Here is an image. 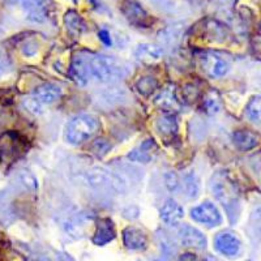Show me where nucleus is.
Segmentation results:
<instances>
[{"label":"nucleus","instance_id":"f257e3e1","mask_svg":"<svg viewBox=\"0 0 261 261\" xmlns=\"http://www.w3.org/2000/svg\"><path fill=\"white\" fill-rule=\"evenodd\" d=\"M89 76L98 83H113L125 74V67L122 62L106 55H93L88 58Z\"/></svg>","mask_w":261,"mask_h":261},{"label":"nucleus","instance_id":"f03ea898","mask_svg":"<svg viewBox=\"0 0 261 261\" xmlns=\"http://www.w3.org/2000/svg\"><path fill=\"white\" fill-rule=\"evenodd\" d=\"M98 129H99V122L97 120V118L83 114V115L74 116L68 123L65 137H67V141L72 145H80L92 139L97 134Z\"/></svg>","mask_w":261,"mask_h":261},{"label":"nucleus","instance_id":"7ed1b4c3","mask_svg":"<svg viewBox=\"0 0 261 261\" xmlns=\"http://www.w3.org/2000/svg\"><path fill=\"white\" fill-rule=\"evenodd\" d=\"M211 188L214 197L225 208L228 209L238 202V192L235 190V186L222 174H218V175H216V178H213Z\"/></svg>","mask_w":261,"mask_h":261},{"label":"nucleus","instance_id":"20e7f679","mask_svg":"<svg viewBox=\"0 0 261 261\" xmlns=\"http://www.w3.org/2000/svg\"><path fill=\"white\" fill-rule=\"evenodd\" d=\"M191 218L196 222L206 225L209 227H216L222 222V216L216 205L211 201H204L191 209Z\"/></svg>","mask_w":261,"mask_h":261},{"label":"nucleus","instance_id":"39448f33","mask_svg":"<svg viewBox=\"0 0 261 261\" xmlns=\"http://www.w3.org/2000/svg\"><path fill=\"white\" fill-rule=\"evenodd\" d=\"M120 11L130 24L136 25L139 28H149V25H150V16L146 13L143 7L134 0H124L122 3V7H120Z\"/></svg>","mask_w":261,"mask_h":261},{"label":"nucleus","instance_id":"423d86ee","mask_svg":"<svg viewBox=\"0 0 261 261\" xmlns=\"http://www.w3.org/2000/svg\"><path fill=\"white\" fill-rule=\"evenodd\" d=\"M202 69L211 77H222L230 69V64L225 58L216 53H206L201 59Z\"/></svg>","mask_w":261,"mask_h":261},{"label":"nucleus","instance_id":"0eeeda50","mask_svg":"<svg viewBox=\"0 0 261 261\" xmlns=\"http://www.w3.org/2000/svg\"><path fill=\"white\" fill-rule=\"evenodd\" d=\"M178 237L180 243L184 247L196 249H204L206 247V238L204 237L200 230L190 225H183L178 231Z\"/></svg>","mask_w":261,"mask_h":261},{"label":"nucleus","instance_id":"6e6552de","mask_svg":"<svg viewBox=\"0 0 261 261\" xmlns=\"http://www.w3.org/2000/svg\"><path fill=\"white\" fill-rule=\"evenodd\" d=\"M30 97L42 107L48 106L62 97V88L55 84H43V85L37 86Z\"/></svg>","mask_w":261,"mask_h":261},{"label":"nucleus","instance_id":"1a4fd4ad","mask_svg":"<svg viewBox=\"0 0 261 261\" xmlns=\"http://www.w3.org/2000/svg\"><path fill=\"white\" fill-rule=\"evenodd\" d=\"M214 246L216 249L223 256L234 257L241 252V241L230 232H221L214 239Z\"/></svg>","mask_w":261,"mask_h":261},{"label":"nucleus","instance_id":"9d476101","mask_svg":"<svg viewBox=\"0 0 261 261\" xmlns=\"http://www.w3.org/2000/svg\"><path fill=\"white\" fill-rule=\"evenodd\" d=\"M157 151H158V145L155 144L154 140L148 139L140 144L137 148H135L134 150L130 151L129 154H128V158H129L132 162L149 163L153 158L155 157Z\"/></svg>","mask_w":261,"mask_h":261},{"label":"nucleus","instance_id":"9b49d317","mask_svg":"<svg viewBox=\"0 0 261 261\" xmlns=\"http://www.w3.org/2000/svg\"><path fill=\"white\" fill-rule=\"evenodd\" d=\"M123 242L130 251H144L148 246V237L141 228L127 227L123 231Z\"/></svg>","mask_w":261,"mask_h":261},{"label":"nucleus","instance_id":"f8f14e48","mask_svg":"<svg viewBox=\"0 0 261 261\" xmlns=\"http://www.w3.org/2000/svg\"><path fill=\"white\" fill-rule=\"evenodd\" d=\"M184 217V211L180 206V204L175 201V200H167L161 208V218L163 222L167 223L170 226H176L181 222Z\"/></svg>","mask_w":261,"mask_h":261},{"label":"nucleus","instance_id":"ddd939ff","mask_svg":"<svg viewBox=\"0 0 261 261\" xmlns=\"http://www.w3.org/2000/svg\"><path fill=\"white\" fill-rule=\"evenodd\" d=\"M163 48L161 46L151 45V43H143L137 46L135 51V57L144 63H155L162 59Z\"/></svg>","mask_w":261,"mask_h":261},{"label":"nucleus","instance_id":"4468645a","mask_svg":"<svg viewBox=\"0 0 261 261\" xmlns=\"http://www.w3.org/2000/svg\"><path fill=\"white\" fill-rule=\"evenodd\" d=\"M155 103H157L158 107L166 111L178 110L180 103H179L178 98H176L175 86L169 85L165 89L161 90L160 94L155 97Z\"/></svg>","mask_w":261,"mask_h":261},{"label":"nucleus","instance_id":"2eb2a0df","mask_svg":"<svg viewBox=\"0 0 261 261\" xmlns=\"http://www.w3.org/2000/svg\"><path fill=\"white\" fill-rule=\"evenodd\" d=\"M232 140H234L235 146L243 151L252 150V149H255L256 146H258V144H260V139H258L257 135L244 129L237 130V132L232 135Z\"/></svg>","mask_w":261,"mask_h":261},{"label":"nucleus","instance_id":"dca6fc26","mask_svg":"<svg viewBox=\"0 0 261 261\" xmlns=\"http://www.w3.org/2000/svg\"><path fill=\"white\" fill-rule=\"evenodd\" d=\"M71 73L73 80L77 84L85 85L89 80V67H88V58L77 57L72 62Z\"/></svg>","mask_w":261,"mask_h":261},{"label":"nucleus","instance_id":"f3484780","mask_svg":"<svg viewBox=\"0 0 261 261\" xmlns=\"http://www.w3.org/2000/svg\"><path fill=\"white\" fill-rule=\"evenodd\" d=\"M115 238V230H114V225L110 220H102L98 223L97 232H95L93 242L97 246H105V244L110 243Z\"/></svg>","mask_w":261,"mask_h":261},{"label":"nucleus","instance_id":"a211bd4d","mask_svg":"<svg viewBox=\"0 0 261 261\" xmlns=\"http://www.w3.org/2000/svg\"><path fill=\"white\" fill-rule=\"evenodd\" d=\"M157 129L162 136L172 137L178 130V124H176L175 118L172 115H165L157 122Z\"/></svg>","mask_w":261,"mask_h":261},{"label":"nucleus","instance_id":"6ab92c4d","mask_svg":"<svg viewBox=\"0 0 261 261\" xmlns=\"http://www.w3.org/2000/svg\"><path fill=\"white\" fill-rule=\"evenodd\" d=\"M184 187L187 191V195L190 196L191 199H196L197 195H199V179L196 176L195 172H190L187 175L184 176Z\"/></svg>","mask_w":261,"mask_h":261},{"label":"nucleus","instance_id":"aec40b11","mask_svg":"<svg viewBox=\"0 0 261 261\" xmlns=\"http://www.w3.org/2000/svg\"><path fill=\"white\" fill-rule=\"evenodd\" d=\"M247 116L249 120L261 123V97H253L247 106Z\"/></svg>","mask_w":261,"mask_h":261},{"label":"nucleus","instance_id":"412c9836","mask_svg":"<svg viewBox=\"0 0 261 261\" xmlns=\"http://www.w3.org/2000/svg\"><path fill=\"white\" fill-rule=\"evenodd\" d=\"M65 24L69 30L74 33H81L85 29V24H84L83 18L77 16L76 12H68L65 15Z\"/></svg>","mask_w":261,"mask_h":261},{"label":"nucleus","instance_id":"4be33fe9","mask_svg":"<svg viewBox=\"0 0 261 261\" xmlns=\"http://www.w3.org/2000/svg\"><path fill=\"white\" fill-rule=\"evenodd\" d=\"M158 83L153 77H143L141 80L137 81V89L141 94L149 95L157 89Z\"/></svg>","mask_w":261,"mask_h":261},{"label":"nucleus","instance_id":"5701e85b","mask_svg":"<svg viewBox=\"0 0 261 261\" xmlns=\"http://www.w3.org/2000/svg\"><path fill=\"white\" fill-rule=\"evenodd\" d=\"M24 106L27 107V110L29 113L34 114V115H39V114L43 113V107L39 103H37L32 97H28L24 99Z\"/></svg>","mask_w":261,"mask_h":261},{"label":"nucleus","instance_id":"b1692460","mask_svg":"<svg viewBox=\"0 0 261 261\" xmlns=\"http://www.w3.org/2000/svg\"><path fill=\"white\" fill-rule=\"evenodd\" d=\"M206 109L211 114L217 113V111H220V101H218V98L213 97V93L208 97L206 99Z\"/></svg>","mask_w":261,"mask_h":261},{"label":"nucleus","instance_id":"393cba45","mask_svg":"<svg viewBox=\"0 0 261 261\" xmlns=\"http://www.w3.org/2000/svg\"><path fill=\"white\" fill-rule=\"evenodd\" d=\"M167 175H169L171 179H169L166 176V184L169 186L170 190H175V188L178 187V184H179L178 183V176H176L174 172H169Z\"/></svg>","mask_w":261,"mask_h":261},{"label":"nucleus","instance_id":"a878e982","mask_svg":"<svg viewBox=\"0 0 261 261\" xmlns=\"http://www.w3.org/2000/svg\"><path fill=\"white\" fill-rule=\"evenodd\" d=\"M99 37H101L102 41H103L105 43H107V45H110L111 43V39H110V37H109V33L105 32V30L99 32Z\"/></svg>","mask_w":261,"mask_h":261},{"label":"nucleus","instance_id":"bb28decb","mask_svg":"<svg viewBox=\"0 0 261 261\" xmlns=\"http://www.w3.org/2000/svg\"><path fill=\"white\" fill-rule=\"evenodd\" d=\"M179 261H195V255H191V253H186L180 257Z\"/></svg>","mask_w":261,"mask_h":261},{"label":"nucleus","instance_id":"cd10ccee","mask_svg":"<svg viewBox=\"0 0 261 261\" xmlns=\"http://www.w3.org/2000/svg\"><path fill=\"white\" fill-rule=\"evenodd\" d=\"M7 3L9 4H18V3H22V0H6Z\"/></svg>","mask_w":261,"mask_h":261},{"label":"nucleus","instance_id":"c85d7f7f","mask_svg":"<svg viewBox=\"0 0 261 261\" xmlns=\"http://www.w3.org/2000/svg\"><path fill=\"white\" fill-rule=\"evenodd\" d=\"M3 72V63H2V59H0V74Z\"/></svg>","mask_w":261,"mask_h":261},{"label":"nucleus","instance_id":"c756f323","mask_svg":"<svg viewBox=\"0 0 261 261\" xmlns=\"http://www.w3.org/2000/svg\"><path fill=\"white\" fill-rule=\"evenodd\" d=\"M150 261H167V260H165V258H153V260Z\"/></svg>","mask_w":261,"mask_h":261}]
</instances>
